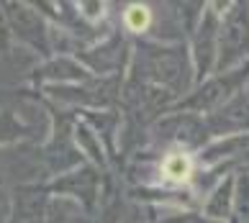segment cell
<instances>
[{"label":"cell","mask_w":249,"mask_h":223,"mask_svg":"<svg viewBox=\"0 0 249 223\" xmlns=\"http://www.w3.org/2000/svg\"><path fill=\"white\" fill-rule=\"evenodd\" d=\"M244 92H247V95H249V85H247V90H244Z\"/></svg>","instance_id":"21"},{"label":"cell","mask_w":249,"mask_h":223,"mask_svg":"<svg viewBox=\"0 0 249 223\" xmlns=\"http://www.w3.org/2000/svg\"><path fill=\"white\" fill-rule=\"evenodd\" d=\"M29 134H31V128L23 126L21 120L16 118L13 110H3V113H0V144L18 141V138H26Z\"/></svg>","instance_id":"16"},{"label":"cell","mask_w":249,"mask_h":223,"mask_svg":"<svg viewBox=\"0 0 249 223\" xmlns=\"http://www.w3.org/2000/svg\"><path fill=\"white\" fill-rule=\"evenodd\" d=\"M52 192L47 185H21L13 190L8 223H47Z\"/></svg>","instance_id":"10"},{"label":"cell","mask_w":249,"mask_h":223,"mask_svg":"<svg viewBox=\"0 0 249 223\" xmlns=\"http://www.w3.org/2000/svg\"><path fill=\"white\" fill-rule=\"evenodd\" d=\"M47 188L52 195H62V198L80 203L93 216H98L100 208L106 206V200H110L116 195L113 192V177L103 174L90 162L59 174V177H54L52 182H47Z\"/></svg>","instance_id":"3"},{"label":"cell","mask_w":249,"mask_h":223,"mask_svg":"<svg viewBox=\"0 0 249 223\" xmlns=\"http://www.w3.org/2000/svg\"><path fill=\"white\" fill-rule=\"evenodd\" d=\"M128 74L170 92L175 100H182L196 87L188 41H160L149 36L134 39Z\"/></svg>","instance_id":"1"},{"label":"cell","mask_w":249,"mask_h":223,"mask_svg":"<svg viewBox=\"0 0 249 223\" xmlns=\"http://www.w3.org/2000/svg\"><path fill=\"white\" fill-rule=\"evenodd\" d=\"M11 23H8V13H5V3H0V51L8 54L11 49Z\"/></svg>","instance_id":"19"},{"label":"cell","mask_w":249,"mask_h":223,"mask_svg":"<svg viewBox=\"0 0 249 223\" xmlns=\"http://www.w3.org/2000/svg\"><path fill=\"white\" fill-rule=\"evenodd\" d=\"M229 223H249V172H239L236 177V203Z\"/></svg>","instance_id":"15"},{"label":"cell","mask_w":249,"mask_h":223,"mask_svg":"<svg viewBox=\"0 0 249 223\" xmlns=\"http://www.w3.org/2000/svg\"><path fill=\"white\" fill-rule=\"evenodd\" d=\"M8 213H11V206H8V200L3 195V185H0V223H8Z\"/></svg>","instance_id":"20"},{"label":"cell","mask_w":249,"mask_h":223,"mask_svg":"<svg viewBox=\"0 0 249 223\" xmlns=\"http://www.w3.org/2000/svg\"><path fill=\"white\" fill-rule=\"evenodd\" d=\"M236 177L239 174H226L224 180H218L208 190V195L203 198V206H200V213L206 218L229 223V218L234 213V203H236Z\"/></svg>","instance_id":"12"},{"label":"cell","mask_w":249,"mask_h":223,"mask_svg":"<svg viewBox=\"0 0 249 223\" xmlns=\"http://www.w3.org/2000/svg\"><path fill=\"white\" fill-rule=\"evenodd\" d=\"M247 85H249V62L236 69L211 74L208 80H203L200 85L193 87L182 100H178L172 110H188V113H198V116H211L213 110L224 108L231 98H236L239 92H244Z\"/></svg>","instance_id":"4"},{"label":"cell","mask_w":249,"mask_h":223,"mask_svg":"<svg viewBox=\"0 0 249 223\" xmlns=\"http://www.w3.org/2000/svg\"><path fill=\"white\" fill-rule=\"evenodd\" d=\"M208 126L211 138H229V136H242L249 134V95L239 92L231 98L224 108L213 110L211 116H203Z\"/></svg>","instance_id":"9"},{"label":"cell","mask_w":249,"mask_h":223,"mask_svg":"<svg viewBox=\"0 0 249 223\" xmlns=\"http://www.w3.org/2000/svg\"><path fill=\"white\" fill-rule=\"evenodd\" d=\"M149 21H152L149 5L131 3V5L124 8V31L131 36V39H144L146 29H149Z\"/></svg>","instance_id":"14"},{"label":"cell","mask_w":249,"mask_h":223,"mask_svg":"<svg viewBox=\"0 0 249 223\" xmlns=\"http://www.w3.org/2000/svg\"><path fill=\"white\" fill-rule=\"evenodd\" d=\"M146 223H218L206 218L200 210H172V213H162L157 218H146Z\"/></svg>","instance_id":"17"},{"label":"cell","mask_w":249,"mask_h":223,"mask_svg":"<svg viewBox=\"0 0 249 223\" xmlns=\"http://www.w3.org/2000/svg\"><path fill=\"white\" fill-rule=\"evenodd\" d=\"M5 13H8V23H11V34L16 39L36 49L41 57L52 59L49 29L44 23L41 13L34 5H26V3H5Z\"/></svg>","instance_id":"8"},{"label":"cell","mask_w":249,"mask_h":223,"mask_svg":"<svg viewBox=\"0 0 249 223\" xmlns=\"http://www.w3.org/2000/svg\"><path fill=\"white\" fill-rule=\"evenodd\" d=\"M213 138L208 134L206 118L188 110H170L149 128L146 146L160 154H190L198 156Z\"/></svg>","instance_id":"2"},{"label":"cell","mask_w":249,"mask_h":223,"mask_svg":"<svg viewBox=\"0 0 249 223\" xmlns=\"http://www.w3.org/2000/svg\"><path fill=\"white\" fill-rule=\"evenodd\" d=\"M90 77H95V74H90L75 57H52L47 64H41L34 72L36 85H41V82H49V85H77V82H85Z\"/></svg>","instance_id":"11"},{"label":"cell","mask_w":249,"mask_h":223,"mask_svg":"<svg viewBox=\"0 0 249 223\" xmlns=\"http://www.w3.org/2000/svg\"><path fill=\"white\" fill-rule=\"evenodd\" d=\"M134 39L126 31H108L106 36L75 54V59L95 77H126L131 64Z\"/></svg>","instance_id":"5"},{"label":"cell","mask_w":249,"mask_h":223,"mask_svg":"<svg viewBox=\"0 0 249 223\" xmlns=\"http://www.w3.org/2000/svg\"><path fill=\"white\" fill-rule=\"evenodd\" d=\"M47 223H95V216L88 213L75 200L62 198V195H52L49 208H47Z\"/></svg>","instance_id":"13"},{"label":"cell","mask_w":249,"mask_h":223,"mask_svg":"<svg viewBox=\"0 0 249 223\" xmlns=\"http://www.w3.org/2000/svg\"><path fill=\"white\" fill-rule=\"evenodd\" d=\"M249 62V3H229L218 29L216 72H229Z\"/></svg>","instance_id":"6"},{"label":"cell","mask_w":249,"mask_h":223,"mask_svg":"<svg viewBox=\"0 0 249 223\" xmlns=\"http://www.w3.org/2000/svg\"><path fill=\"white\" fill-rule=\"evenodd\" d=\"M124 203L118 195H113L110 200H106V206L100 208V213L95 216V223H121L124 218Z\"/></svg>","instance_id":"18"},{"label":"cell","mask_w":249,"mask_h":223,"mask_svg":"<svg viewBox=\"0 0 249 223\" xmlns=\"http://www.w3.org/2000/svg\"><path fill=\"white\" fill-rule=\"evenodd\" d=\"M229 3H206L200 21L196 31L188 39L190 59H193V72H196V85L208 80L216 72V59H218V29H221V16H224Z\"/></svg>","instance_id":"7"}]
</instances>
